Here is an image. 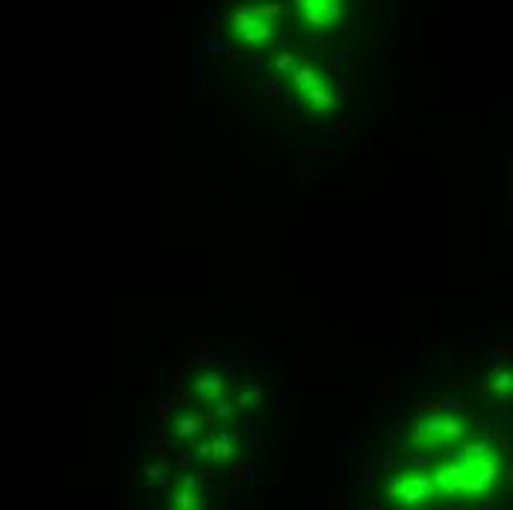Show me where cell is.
I'll list each match as a JSON object with an SVG mask.
<instances>
[{
  "instance_id": "6da1fadb",
  "label": "cell",
  "mask_w": 513,
  "mask_h": 510,
  "mask_svg": "<svg viewBox=\"0 0 513 510\" xmlns=\"http://www.w3.org/2000/svg\"><path fill=\"white\" fill-rule=\"evenodd\" d=\"M431 496H437V493H434V484H431L428 475H410V478L398 481V496L395 499L401 505H419V502H425Z\"/></svg>"
},
{
  "instance_id": "7a4b0ae2",
  "label": "cell",
  "mask_w": 513,
  "mask_h": 510,
  "mask_svg": "<svg viewBox=\"0 0 513 510\" xmlns=\"http://www.w3.org/2000/svg\"><path fill=\"white\" fill-rule=\"evenodd\" d=\"M195 383H198V398H201V401H210V398H219V395H222V378H219L216 372L201 375Z\"/></svg>"
},
{
  "instance_id": "3957f363",
  "label": "cell",
  "mask_w": 513,
  "mask_h": 510,
  "mask_svg": "<svg viewBox=\"0 0 513 510\" xmlns=\"http://www.w3.org/2000/svg\"><path fill=\"white\" fill-rule=\"evenodd\" d=\"M292 74V83H295V89L304 95L310 86H319V74L313 71V68H307V65H301V68H292L289 71Z\"/></svg>"
},
{
  "instance_id": "277c9868",
  "label": "cell",
  "mask_w": 513,
  "mask_h": 510,
  "mask_svg": "<svg viewBox=\"0 0 513 510\" xmlns=\"http://www.w3.org/2000/svg\"><path fill=\"white\" fill-rule=\"evenodd\" d=\"M304 97H307V103H310V106H330V103H336V100H339L333 92H327V89H321V86H310V89L304 92Z\"/></svg>"
},
{
  "instance_id": "5b68a950",
  "label": "cell",
  "mask_w": 513,
  "mask_h": 510,
  "mask_svg": "<svg viewBox=\"0 0 513 510\" xmlns=\"http://www.w3.org/2000/svg\"><path fill=\"white\" fill-rule=\"evenodd\" d=\"M171 505H174V508H180V510L201 508V505H204V493H198V496H195L192 490H186V493H177V496L171 499Z\"/></svg>"
},
{
  "instance_id": "8992f818",
  "label": "cell",
  "mask_w": 513,
  "mask_h": 510,
  "mask_svg": "<svg viewBox=\"0 0 513 510\" xmlns=\"http://www.w3.org/2000/svg\"><path fill=\"white\" fill-rule=\"evenodd\" d=\"M440 434H443L446 440H460V437L466 434V425H463L460 419H443V428H440Z\"/></svg>"
},
{
  "instance_id": "52a82bcc",
  "label": "cell",
  "mask_w": 513,
  "mask_h": 510,
  "mask_svg": "<svg viewBox=\"0 0 513 510\" xmlns=\"http://www.w3.org/2000/svg\"><path fill=\"white\" fill-rule=\"evenodd\" d=\"M201 431V419L198 416H180L177 419V434L180 437H195Z\"/></svg>"
},
{
  "instance_id": "ba28073f",
  "label": "cell",
  "mask_w": 513,
  "mask_h": 510,
  "mask_svg": "<svg viewBox=\"0 0 513 510\" xmlns=\"http://www.w3.org/2000/svg\"><path fill=\"white\" fill-rule=\"evenodd\" d=\"M233 443H227V440H213V446H210V454L216 457V460H227V457H233Z\"/></svg>"
},
{
  "instance_id": "9c48e42d",
  "label": "cell",
  "mask_w": 513,
  "mask_h": 510,
  "mask_svg": "<svg viewBox=\"0 0 513 510\" xmlns=\"http://www.w3.org/2000/svg\"><path fill=\"white\" fill-rule=\"evenodd\" d=\"M262 95L268 103H277L280 100V83L277 80H262Z\"/></svg>"
},
{
  "instance_id": "30bf717a",
  "label": "cell",
  "mask_w": 513,
  "mask_h": 510,
  "mask_svg": "<svg viewBox=\"0 0 513 510\" xmlns=\"http://www.w3.org/2000/svg\"><path fill=\"white\" fill-rule=\"evenodd\" d=\"M469 404L457 401V398H449V401H440V413H466Z\"/></svg>"
},
{
  "instance_id": "8fae6325",
  "label": "cell",
  "mask_w": 513,
  "mask_h": 510,
  "mask_svg": "<svg viewBox=\"0 0 513 510\" xmlns=\"http://www.w3.org/2000/svg\"><path fill=\"white\" fill-rule=\"evenodd\" d=\"M304 18H307V24H316V27H324V24H330V21L324 18V12H321L319 6L307 9V15H304Z\"/></svg>"
},
{
  "instance_id": "7c38bea8",
  "label": "cell",
  "mask_w": 513,
  "mask_h": 510,
  "mask_svg": "<svg viewBox=\"0 0 513 510\" xmlns=\"http://www.w3.org/2000/svg\"><path fill=\"white\" fill-rule=\"evenodd\" d=\"M251 472H254V466H251V463H239V466L233 469V481H251V478H254Z\"/></svg>"
},
{
  "instance_id": "4fadbf2b",
  "label": "cell",
  "mask_w": 513,
  "mask_h": 510,
  "mask_svg": "<svg viewBox=\"0 0 513 510\" xmlns=\"http://www.w3.org/2000/svg\"><path fill=\"white\" fill-rule=\"evenodd\" d=\"M274 68H277V71H292V68H295V59H292V53H289V50H283V53L277 56Z\"/></svg>"
},
{
  "instance_id": "5bb4252c",
  "label": "cell",
  "mask_w": 513,
  "mask_h": 510,
  "mask_svg": "<svg viewBox=\"0 0 513 510\" xmlns=\"http://www.w3.org/2000/svg\"><path fill=\"white\" fill-rule=\"evenodd\" d=\"M508 386H511V378H508V372H502V375L496 378V392H499V398H508Z\"/></svg>"
},
{
  "instance_id": "9a60e30c",
  "label": "cell",
  "mask_w": 513,
  "mask_h": 510,
  "mask_svg": "<svg viewBox=\"0 0 513 510\" xmlns=\"http://www.w3.org/2000/svg\"><path fill=\"white\" fill-rule=\"evenodd\" d=\"M145 475L151 481H160L165 472H162V466H157V463H145Z\"/></svg>"
},
{
  "instance_id": "2e32d148",
  "label": "cell",
  "mask_w": 513,
  "mask_h": 510,
  "mask_svg": "<svg viewBox=\"0 0 513 510\" xmlns=\"http://www.w3.org/2000/svg\"><path fill=\"white\" fill-rule=\"evenodd\" d=\"M236 410V404H230V401H222L219 407H216V419H227V416Z\"/></svg>"
},
{
  "instance_id": "e0dca14e",
  "label": "cell",
  "mask_w": 513,
  "mask_h": 510,
  "mask_svg": "<svg viewBox=\"0 0 513 510\" xmlns=\"http://www.w3.org/2000/svg\"><path fill=\"white\" fill-rule=\"evenodd\" d=\"M192 454H195V457H210V446H207V443L195 446V443H192Z\"/></svg>"
},
{
  "instance_id": "ac0fdd59",
  "label": "cell",
  "mask_w": 513,
  "mask_h": 510,
  "mask_svg": "<svg viewBox=\"0 0 513 510\" xmlns=\"http://www.w3.org/2000/svg\"><path fill=\"white\" fill-rule=\"evenodd\" d=\"M292 44H295L292 35H277V47H280V50H292Z\"/></svg>"
},
{
  "instance_id": "d6986e66",
  "label": "cell",
  "mask_w": 513,
  "mask_h": 510,
  "mask_svg": "<svg viewBox=\"0 0 513 510\" xmlns=\"http://www.w3.org/2000/svg\"><path fill=\"white\" fill-rule=\"evenodd\" d=\"M295 6H301V9H313V6H319V0H295Z\"/></svg>"
},
{
  "instance_id": "ffe728a7",
  "label": "cell",
  "mask_w": 513,
  "mask_h": 510,
  "mask_svg": "<svg viewBox=\"0 0 513 510\" xmlns=\"http://www.w3.org/2000/svg\"><path fill=\"white\" fill-rule=\"evenodd\" d=\"M398 481H401V478H392V481H389V496H392V499L398 496Z\"/></svg>"
},
{
  "instance_id": "44dd1931",
  "label": "cell",
  "mask_w": 513,
  "mask_h": 510,
  "mask_svg": "<svg viewBox=\"0 0 513 510\" xmlns=\"http://www.w3.org/2000/svg\"><path fill=\"white\" fill-rule=\"evenodd\" d=\"M189 460H192V454H177V466H189Z\"/></svg>"
},
{
  "instance_id": "7402d4cb",
  "label": "cell",
  "mask_w": 513,
  "mask_h": 510,
  "mask_svg": "<svg viewBox=\"0 0 513 510\" xmlns=\"http://www.w3.org/2000/svg\"><path fill=\"white\" fill-rule=\"evenodd\" d=\"M333 133H339V136H345V133H348V121H342L339 127H333Z\"/></svg>"
},
{
  "instance_id": "603a6c76",
  "label": "cell",
  "mask_w": 513,
  "mask_h": 510,
  "mask_svg": "<svg viewBox=\"0 0 513 510\" xmlns=\"http://www.w3.org/2000/svg\"><path fill=\"white\" fill-rule=\"evenodd\" d=\"M372 12H384V0H372Z\"/></svg>"
}]
</instances>
